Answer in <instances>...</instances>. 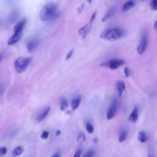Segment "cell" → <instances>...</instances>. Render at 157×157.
Masks as SVG:
<instances>
[{
    "label": "cell",
    "mask_w": 157,
    "mask_h": 157,
    "mask_svg": "<svg viewBox=\"0 0 157 157\" xmlns=\"http://www.w3.org/2000/svg\"><path fill=\"white\" fill-rule=\"evenodd\" d=\"M59 15L58 6L53 2H47L39 13V18L42 21H48L56 18Z\"/></svg>",
    "instance_id": "6da1fadb"
},
{
    "label": "cell",
    "mask_w": 157,
    "mask_h": 157,
    "mask_svg": "<svg viewBox=\"0 0 157 157\" xmlns=\"http://www.w3.org/2000/svg\"><path fill=\"white\" fill-rule=\"evenodd\" d=\"M124 34V30L119 28H114L104 31L101 34V37L107 40L113 41L121 38Z\"/></svg>",
    "instance_id": "7a4b0ae2"
},
{
    "label": "cell",
    "mask_w": 157,
    "mask_h": 157,
    "mask_svg": "<svg viewBox=\"0 0 157 157\" xmlns=\"http://www.w3.org/2000/svg\"><path fill=\"white\" fill-rule=\"evenodd\" d=\"M31 57H19L14 61V67L16 71L18 73L24 72L31 63Z\"/></svg>",
    "instance_id": "3957f363"
},
{
    "label": "cell",
    "mask_w": 157,
    "mask_h": 157,
    "mask_svg": "<svg viewBox=\"0 0 157 157\" xmlns=\"http://www.w3.org/2000/svg\"><path fill=\"white\" fill-rule=\"evenodd\" d=\"M148 36L146 31H144L141 35L140 40L139 44V45L137 48V52L139 54L142 55L143 54L148 46Z\"/></svg>",
    "instance_id": "277c9868"
},
{
    "label": "cell",
    "mask_w": 157,
    "mask_h": 157,
    "mask_svg": "<svg viewBox=\"0 0 157 157\" xmlns=\"http://www.w3.org/2000/svg\"><path fill=\"white\" fill-rule=\"evenodd\" d=\"M124 61L121 59L115 58L101 63V66L108 67L110 69H116L118 67L123 66L124 64Z\"/></svg>",
    "instance_id": "5b68a950"
},
{
    "label": "cell",
    "mask_w": 157,
    "mask_h": 157,
    "mask_svg": "<svg viewBox=\"0 0 157 157\" xmlns=\"http://www.w3.org/2000/svg\"><path fill=\"white\" fill-rule=\"evenodd\" d=\"M117 104L118 101L116 98H114L112 99V101L110 104V105L107 112V118L108 120H111L115 117L117 112Z\"/></svg>",
    "instance_id": "8992f818"
},
{
    "label": "cell",
    "mask_w": 157,
    "mask_h": 157,
    "mask_svg": "<svg viewBox=\"0 0 157 157\" xmlns=\"http://www.w3.org/2000/svg\"><path fill=\"white\" fill-rule=\"evenodd\" d=\"M91 28H92V23L89 22L88 23H87L86 25H85L84 26H83L79 29L78 34L83 39L85 38L91 31Z\"/></svg>",
    "instance_id": "52a82bcc"
},
{
    "label": "cell",
    "mask_w": 157,
    "mask_h": 157,
    "mask_svg": "<svg viewBox=\"0 0 157 157\" xmlns=\"http://www.w3.org/2000/svg\"><path fill=\"white\" fill-rule=\"evenodd\" d=\"M27 20L26 18L21 19L14 26L13 28V31L14 33H22L23 30L26 24Z\"/></svg>",
    "instance_id": "ba28073f"
},
{
    "label": "cell",
    "mask_w": 157,
    "mask_h": 157,
    "mask_svg": "<svg viewBox=\"0 0 157 157\" xmlns=\"http://www.w3.org/2000/svg\"><path fill=\"white\" fill-rule=\"evenodd\" d=\"M116 10H117V7L115 6H111L109 9L107 11V12L105 13V15L102 17V19H101V21L102 22H104V21H106L107 20H109V18H110L111 17H112L114 14L116 12Z\"/></svg>",
    "instance_id": "9c48e42d"
},
{
    "label": "cell",
    "mask_w": 157,
    "mask_h": 157,
    "mask_svg": "<svg viewBox=\"0 0 157 157\" xmlns=\"http://www.w3.org/2000/svg\"><path fill=\"white\" fill-rule=\"evenodd\" d=\"M22 33H13V34L9 38L7 41V44L9 45H13L18 42L21 37Z\"/></svg>",
    "instance_id": "30bf717a"
},
{
    "label": "cell",
    "mask_w": 157,
    "mask_h": 157,
    "mask_svg": "<svg viewBox=\"0 0 157 157\" xmlns=\"http://www.w3.org/2000/svg\"><path fill=\"white\" fill-rule=\"evenodd\" d=\"M138 112H139L138 107H134L131 113L129 115V120L130 122H131L132 123L136 122V121L137 120V118H138Z\"/></svg>",
    "instance_id": "8fae6325"
},
{
    "label": "cell",
    "mask_w": 157,
    "mask_h": 157,
    "mask_svg": "<svg viewBox=\"0 0 157 157\" xmlns=\"http://www.w3.org/2000/svg\"><path fill=\"white\" fill-rule=\"evenodd\" d=\"M37 45H38V42L37 40H36V39L31 40L30 41L28 42V43L27 44V45H26L28 51L29 52H32L37 47Z\"/></svg>",
    "instance_id": "7c38bea8"
},
{
    "label": "cell",
    "mask_w": 157,
    "mask_h": 157,
    "mask_svg": "<svg viewBox=\"0 0 157 157\" xmlns=\"http://www.w3.org/2000/svg\"><path fill=\"white\" fill-rule=\"evenodd\" d=\"M50 111V107H48L47 109H45L44 111H42L40 114H39L36 117V121L38 122L42 121L47 117V115L48 114Z\"/></svg>",
    "instance_id": "4fadbf2b"
},
{
    "label": "cell",
    "mask_w": 157,
    "mask_h": 157,
    "mask_svg": "<svg viewBox=\"0 0 157 157\" xmlns=\"http://www.w3.org/2000/svg\"><path fill=\"white\" fill-rule=\"evenodd\" d=\"M117 88L119 96L121 97L123 95V94L125 90L126 86H125L124 83L123 81H120V80L118 81L117 83Z\"/></svg>",
    "instance_id": "5bb4252c"
},
{
    "label": "cell",
    "mask_w": 157,
    "mask_h": 157,
    "mask_svg": "<svg viewBox=\"0 0 157 157\" xmlns=\"http://www.w3.org/2000/svg\"><path fill=\"white\" fill-rule=\"evenodd\" d=\"M135 5V2L133 1H129L126 2L121 7V11L123 12H126L132 8Z\"/></svg>",
    "instance_id": "9a60e30c"
},
{
    "label": "cell",
    "mask_w": 157,
    "mask_h": 157,
    "mask_svg": "<svg viewBox=\"0 0 157 157\" xmlns=\"http://www.w3.org/2000/svg\"><path fill=\"white\" fill-rule=\"evenodd\" d=\"M80 101H81V97L80 96L74 98L72 100L71 104L72 110H75L78 107V105H80Z\"/></svg>",
    "instance_id": "2e32d148"
},
{
    "label": "cell",
    "mask_w": 157,
    "mask_h": 157,
    "mask_svg": "<svg viewBox=\"0 0 157 157\" xmlns=\"http://www.w3.org/2000/svg\"><path fill=\"white\" fill-rule=\"evenodd\" d=\"M24 151V148L22 146H18L16 148H14L12 153V157H17L20 156L23 153Z\"/></svg>",
    "instance_id": "e0dca14e"
},
{
    "label": "cell",
    "mask_w": 157,
    "mask_h": 157,
    "mask_svg": "<svg viewBox=\"0 0 157 157\" xmlns=\"http://www.w3.org/2000/svg\"><path fill=\"white\" fill-rule=\"evenodd\" d=\"M138 139L140 142H145L147 140V136L145 131H140L138 135Z\"/></svg>",
    "instance_id": "ac0fdd59"
},
{
    "label": "cell",
    "mask_w": 157,
    "mask_h": 157,
    "mask_svg": "<svg viewBox=\"0 0 157 157\" xmlns=\"http://www.w3.org/2000/svg\"><path fill=\"white\" fill-rule=\"evenodd\" d=\"M68 106V103L65 98H61L60 99V109L61 110H65Z\"/></svg>",
    "instance_id": "d6986e66"
},
{
    "label": "cell",
    "mask_w": 157,
    "mask_h": 157,
    "mask_svg": "<svg viewBox=\"0 0 157 157\" xmlns=\"http://www.w3.org/2000/svg\"><path fill=\"white\" fill-rule=\"evenodd\" d=\"M85 139H86L85 134L83 132H79V134H78L77 137V142H78V143H82V142H83L85 140Z\"/></svg>",
    "instance_id": "ffe728a7"
},
{
    "label": "cell",
    "mask_w": 157,
    "mask_h": 157,
    "mask_svg": "<svg viewBox=\"0 0 157 157\" xmlns=\"http://www.w3.org/2000/svg\"><path fill=\"white\" fill-rule=\"evenodd\" d=\"M126 137H127V132H126V131L125 130L122 131L120 132V135H119L118 141H119L120 142H123V141L126 139Z\"/></svg>",
    "instance_id": "44dd1931"
},
{
    "label": "cell",
    "mask_w": 157,
    "mask_h": 157,
    "mask_svg": "<svg viewBox=\"0 0 157 157\" xmlns=\"http://www.w3.org/2000/svg\"><path fill=\"white\" fill-rule=\"evenodd\" d=\"M94 153V151L93 150V149H90L88 150L84 155L82 157H93Z\"/></svg>",
    "instance_id": "7402d4cb"
},
{
    "label": "cell",
    "mask_w": 157,
    "mask_h": 157,
    "mask_svg": "<svg viewBox=\"0 0 157 157\" xmlns=\"http://www.w3.org/2000/svg\"><path fill=\"white\" fill-rule=\"evenodd\" d=\"M86 129L88 133L91 134L94 131V128L91 123H87L86 124Z\"/></svg>",
    "instance_id": "603a6c76"
},
{
    "label": "cell",
    "mask_w": 157,
    "mask_h": 157,
    "mask_svg": "<svg viewBox=\"0 0 157 157\" xmlns=\"http://www.w3.org/2000/svg\"><path fill=\"white\" fill-rule=\"evenodd\" d=\"M150 7L152 10H156L157 9V1H151L150 2Z\"/></svg>",
    "instance_id": "cb8c5ba5"
},
{
    "label": "cell",
    "mask_w": 157,
    "mask_h": 157,
    "mask_svg": "<svg viewBox=\"0 0 157 157\" xmlns=\"http://www.w3.org/2000/svg\"><path fill=\"white\" fill-rule=\"evenodd\" d=\"M49 136V132L47 131H44L40 135V137L42 139H47Z\"/></svg>",
    "instance_id": "d4e9b609"
},
{
    "label": "cell",
    "mask_w": 157,
    "mask_h": 157,
    "mask_svg": "<svg viewBox=\"0 0 157 157\" xmlns=\"http://www.w3.org/2000/svg\"><path fill=\"white\" fill-rule=\"evenodd\" d=\"M124 75L125 77H129L130 74H131V71L128 67H125L124 69Z\"/></svg>",
    "instance_id": "484cf974"
},
{
    "label": "cell",
    "mask_w": 157,
    "mask_h": 157,
    "mask_svg": "<svg viewBox=\"0 0 157 157\" xmlns=\"http://www.w3.org/2000/svg\"><path fill=\"white\" fill-rule=\"evenodd\" d=\"M7 153V148L6 147H0V156H4Z\"/></svg>",
    "instance_id": "4316f807"
},
{
    "label": "cell",
    "mask_w": 157,
    "mask_h": 157,
    "mask_svg": "<svg viewBox=\"0 0 157 157\" xmlns=\"http://www.w3.org/2000/svg\"><path fill=\"white\" fill-rule=\"evenodd\" d=\"M74 48H72L67 54H66V60H67L69 59L72 55L73 53H74Z\"/></svg>",
    "instance_id": "83f0119b"
},
{
    "label": "cell",
    "mask_w": 157,
    "mask_h": 157,
    "mask_svg": "<svg viewBox=\"0 0 157 157\" xmlns=\"http://www.w3.org/2000/svg\"><path fill=\"white\" fill-rule=\"evenodd\" d=\"M81 153H82V149L81 148H78L76 150V151L75 152L74 157H80Z\"/></svg>",
    "instance_id": "f1b7e54d"
},
{
    "label": "cell",
    "mask_w": 157,
    "mask_h": 157,
    "mask_svg": "<svg viewBox=\"0 0 157 157\" xmlns=\"http://www.w3.org/2000/svg\"><path fill=\"white\" fill-rule=\"evenodd\" d=\"M96 13H97V12L95 11V12L92 14V15H91V18H90V23H92V22L94 21V18H95V17H96Z\"/></svg>",
    "instance_id": "f546056e"
},
{
    "label": "cell",
    "mask_w": 157,
    "mask_h": 157,
    "mask_svg": "<svg viewBox=\"0 0 157 157\" xmlns=\"http://www.w3.org/2000/svg\"><path fill=\"white\" fill-rule=\"evenodd\" d=\"M51 157H60V155L58 152H56Z\"/></svg>",
    "instance_id": "4dcf8cb0"
},
{
    "label": "cell",
    "mask_w": 157,
    "mask_h": 157,
    "mask_svg": "<svg viewBox=\"0 0 157 157\" xmlns=\"http://www.w3.org/2000/svg\"><path fill=\"white\" fill-rule=\"evenodd\" d=\"M93 143L94 144H96L98 142H99V139L98 138V137H95V138H94L93 139Z\"/></svg>",
    "instance_id": "1f68e13d"
},
{
    "label": "cell",
    "mask_w": 157,
    "mask_h": 157,
    "mask_svg": "<svg viewBox=\"0 0 157 157\" xmlns=\"http://www.w3.org/2000/svg\"><path fill=\"white\" fill-rule=\"evenodd\" d=\"M60 134H61V131L60 130H57L55 132V135L56 136H59Z\"/></svg>",
    "instance_id": "d6a6232c"
},
{
    "label": "cell",
    "mask_w": 157,
    "mask_h": 157,
    "mask_svg": "<svg viewBox=\"0 0 157 157\" xmlns=\"http://www.w3.org/2000/svg\"><path fill=\"white\" fill-rule=\"evenodd\" d=\"M156 21H155V23H154V28H155V29H156Z\"/></svg>",
    "instance_id": "836d02e7"
},
{
    "label": "cell",
    "mask_w": 157,
    "mask_h": 157,
    "mask_svg": "<svg viewBox=\"0 0 157 157\" xmlns=\"http://www.w3.org/2000/svg\"><path fill=\"white\" fill-rule=\"evenodd\" d=\"M1 59H2V56H1V55H0V61L1 60Z\"/></svg>",
    "instance_id": "e575fe53"
},
{
    "label": "cell",
    "mask_w": 157,
    "mask_h": 157,
    "mask_svg": "<svg viewBox=\"0 0 157 157\" xmlns=\"http://www.w3.org/2000/svg\"><path fill=\"white\" fill-rule=\"evenodd\" d=\"M147 157H152V156H151V155H148V156H147Z\"/></svg>",
    "instance_id": "d590c367"
},
{
    "label": "cell",
    "mask_w": 157,
    "mask_h": 157,
    "mask_svg": "<svg viewBox=\"0 0 157 157\" xmlns=\"http://www.w3.org/2000/svg\"><path fill=\"white\" fill-rule=\"evenodd\" d=\"M1 86H0V93H1Z\"/></svg>",
    "instance_id": "8d00e7d4"
}]
</instances>
